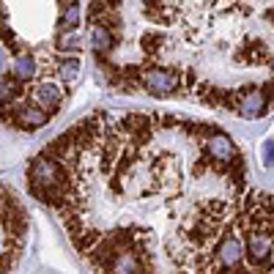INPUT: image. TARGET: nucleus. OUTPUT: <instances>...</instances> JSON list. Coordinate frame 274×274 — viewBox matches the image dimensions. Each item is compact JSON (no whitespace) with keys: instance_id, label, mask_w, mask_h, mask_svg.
Listing matches in <instances>:
<instances>
[{"instance_id":"obj_1","label":"nucleus","mask_w":274,"mask_h":274,"mask_svg":"<svg viewBox=\"0 0 274 274\" xmlns=\"http://www.w3.org/2000/svg\"><path fill=\"white\" fill-rule=\"evenodd\" d=\"M25 181L96 272H274V195L217 124L96 110L52 137Z\"/></svg>"},{"instance_id":"obj_2","label":"nucleus","mask_w":274,"mask_h":274,"mask_svg":"<svg viewBox=\"0 0 274 274\" xmlns=\"http://www.w3.org/2000/svg\"><path fill=\"white\" fill-rule=\"evenodd\" d=\"M101 80L258 121L274 110V0H88Z\"/></svg>"},{"instance_id":"obj_3","label":"nucleus","mask_w":274,"mask_h":274,"mask_svg":"<svg viewBox=\"0 0 274 274\" xmlns=\"http://www.w3.org/2000/svg\"><path fill=\"white\" fill-rule=\"evenodd\" d=\"M80 0H3V126L39 132L63 110L83 66Z\"/></svg>"},{"instance_id":"obj_4","label":"nucleus","mask_w":274,"mask_h":274,"mask_svg":"<svg viewBox=\"0 0 274 274\" xmlns=\"http://www.w3.org/2000/svg\"><path fill=\"white\" fill-rule=\"evenodd\" d=\"M25 236H28V217L11 186H3V272H11L19 261Z\"/></svg>"}]
</instances>
